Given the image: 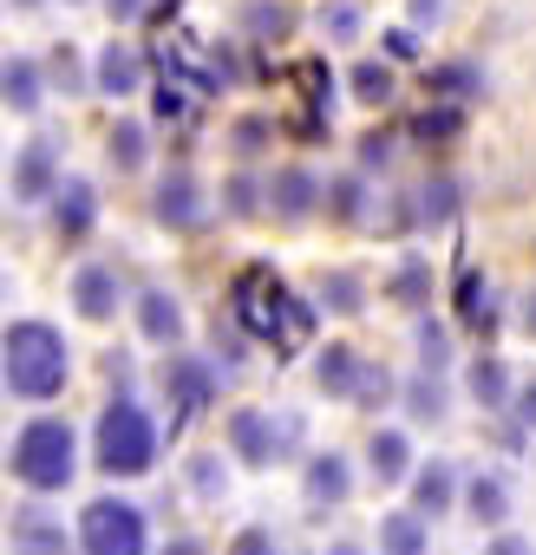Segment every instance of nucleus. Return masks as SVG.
<instances>
[{"label":"nucleus","instance_id":"f257e3e1","mask_svg":"<svg viewBox=\"0 0 536 555\" xmlns=\"http://www.w3.org/2000/svg\"><path fill=\"white\" fill-rule=\"evenodd\" d=\"M229 314H235L242 334H255L261 347H276V353H295L315 334V308L289 295V282L276 268H242L235 288H229Z\"/></svg>","mask_w":536,"mask_h":555},{"label":"nucleus","instance_id":"f03ea898","mask_svg":"<svg viewBox=\"0 0 536 555\" xmlns=\"http://www.w3.org/2000/svg\"><path fill=\"white\" fill-rule=\"evenodd\" d=\"M8 386L21 392V399H60L66 392V340H60V327H47V321H14L8 327Z\"/></svg>","mask_w":536,"mask_h":555},{"label":"nucleus","instance_id":"7ed1b4c3","mask_svg":"<svg viewBox=\"0 0 536 555\" xmlns=\"http://www.w3.org/2000/svg\"><path fill=\"white\" fill-rule=\"evenodd\" d=\"M73 470H79V444H73V425L66 418H34L14 438V477L27 490H66Z\"/></svg>","mask_w":536,"mask_h":555},{"label":"nucleus","instance_id":"20e7f679","mask_svg":"<svg viewBox=\"0 0 536 555\" xmlns=\"http://www.w3.org/2000/svg\"><path fill=\"white\" fill-rule=\"evenodd\" d=\"M157 464V425L144 418V405L118 399L99 412V470L105 477H144Z\"/></svg>","mask_w":536,"mask_h":555},{"label":"nucleus","instance_id":"39448f33","mask_svg":"<svg viewBox=\"0 0 536 555\" xmlns=\"http://www.w3.org/2000/svg\"><path fill=\"white\" fill-rule=\"evenodd\" d=\"M79 548L86 555H144V509L125 496H99L79 516Z\"/></svg>","mask_w":536,"mask_h":555},{"label":"nucleus","instance_id":"423d86ee","mask_svg":"<svg viewBox=\"0 0 536 555\" xmlns=\"http://www.w3.org/2000/svg\"><path fill=\"white\" fill-rule=\"evenodd\" d=\"M164 392H170V431H183L203 405H209V392H216V373L203 366V360H190V353H170V366H164Z\"/></svg>","mask_w":536,"mask_h":555},{"label":"nucleus","instance_id":"0eeeda50","mask_svg":"<svg viewBox=\"0 0 536 555\" xmlns=\"http://www.w3.org/2000/svg\"><path fill=\"white\" fill-rule=\"evenodd\" d=\"M151 209H157L164 229H196V222H203V190H196V177H190V170H170V177L157 183V203H151Z\"/></svg>","mask_w":536,"mask_h":555},{"label":"nucleus","instance_id":"6e6552de","mask_svg":"<svg viewBox=\"0 0 536 555\" xmlns=\"http://www.w3.org/2000/svg\"><path fill=\"white\" fill-rule=\"evenodd\" d=\"M53 190H60V177H53V138H34L21 151V164H14V196L21 203H47Z\"/></svg>","mask_w":536,"mask_h":555},{"label":"nucleus","instance_id":"1a4fd4ad","mask_svg":"<svg viewBox=\"0 0 536 555\" xmlns=\"http://www.w3.org/2000/svg\"><path fill=\"white\" fill-rule=\"evenodd\" d=\"M229 444H235L242 464H276V425H268V412L242 405V412L229 418Z\"/></svg>","mask_w":536,"mask_h":555},{"label":"nucleus","instance_id":"9d476101","mask_svg":"<svg viewBox=\"0 0 536 555\" xmlns=\"http://www.w3.org/2000/svg\"><path fill=\"white\" fill-rule=\"evenodd\" d=\"M40 99H47V86H40V66L34 60H0V105L21 112V118H34Z\"/></svg>","mask_w":536,"mask_h":555},{"label":"nucleus","instance_id":"9b49d317","mask_svg":"<svg viewBox=\"0 0 536 555\" xmlns=\"http://www.w3.org/2000/svg\"><path fill=\"white\" fill-rule=\"evenodd\" d=\"M73 301L86 321H112L118 314V274L112 268H79L73 274Z\"/></svg>","mask_w":536,"mask_h":555},{"label":"nucleus","instance_id":"f8f14e48","mask_svg":"<svg viewBox=\"0 0 536 555\" xmlns=\"http://www.w3.org/2000/svg\"><path fill=\"white\" fill-rule=\"evenodd\" d=\"M138 327H144L151 347H177L183 340V308L164 288H151V295H138Z\"/></svg>","mask_w":536,"mask_h":555},{"label":"nucleus","instance_id":"ddd939ff","mask_svg":"<svg viewBox=\"0 0 536 555\" xmlns=\"http://www.w3.org/2000/svg\"><path fill=\"white\" fill-rule=\"evenodd\" d=\"M138 79H144V60H138L131 47H118V40H112V47L99 53V92H105V99H131V92H138Z\"/></svg>","mask_w":536,"mask_h":555},{"label":"nucleus","instance_id":"4468645a","mask_svg":"<svg viewBox=\"0 0 536 555\" xmlns=\"http://www.w3.org/2000/svg\"><path fill=\"white\" fill-rule=\"evenodd\" d=\"M53 196H60V235H66V242H79V235L92 229V216H99V196H92V183H86V177H66Z\"/></svg>","mask_w":536,"mask_h":555},{"label":"nucleus","instance_id":"2eb2a0df","mask_svg":"<svg viewBox=\"0 0 536 555\" xmlns=\"http://www.w3.org/2000/svg\"><path fill=\"white\" fill-rule=\"evenodd\" d=\"M347 490H354V477H347V457H315L308 464V503H321V509H334V503H347Z\"/></svg>","mask_w":536,"mask_h":555},{"label":"nucleus","instance_id":"dca6fc26","mask_svg":"<svg viewBox=\"0 0 536 555\" xmlns=\"http://www.w3.org/2000/svg\"><path fill=\"white\" fill-rule=\"evenodd\" d=\"M268 196H276V216H289V222H302V216L315 209V196H321V183H315L308 170H282L276 183H268Z\"/></svg>","mask_w":536,"mask_h":555},{"label":"nucleus","instance_id":"f3484780","mask_svg":"<svg viewBox=\"0 0 536 555\" xmlns=\"http://www.w3.org/2000/svg\"><path fill=\"white\" fill-rule=\"evenodd\" d=\"M367 464H373V477H380V483H399V477H406V464H412V444H406L399 431H373Z\"/></svg>","mask_w":536,"mask_h":555},{"label":"nucleus","instance_id":"a211bd4d","mask_svg":"<svg viewBox=\"0 0 536 555\" xmlns=\"http://www.w3.org/2000/svg\"><path fill=\"white\" fill-rule=\"evenodd\" d=\"M380 555H425V522L412 509H393L380 522Z\"/></svg>","mask_w":536,"mask_h":555},{"label":"nucleus","instance_id":"6ab92c4d","mask_svg":"<svg viewBox=\"0 0 536 555\" xmlns=\"http://www.w3.org/2000/svg\"><path fill=\"white\" fill-rule=\"evenodd\" d=\"M471 399H477L484 412H497V405L510 399V373H503V360H490V353L471 360Z\"/></svg>","mask_w":536,"mask_h":555},{"label":"nucleus","instance_id":"aec40b11","mask_svg":"<svg viewBox=\"0 0 536 555\" xmlns=\"http://www.w3.org/2000/svg\"><path fill=\"white\" fill-rule=\"evenodd\" d=\"M412 503H419L412 516H445V509H451V470H445V464H425V470L412 477Z\"/></svg>","mask_w":536,"mask_h":555},{"label":"nucleus","instance_id":"412c9836","mask_svg":"<svg viewBox=\"0 0 536 555\" xmlns=\"http://www.w3.org/2000/svg\"><path fill=\"white\" fill-rule=\"evenodd\" d=\"M425 92H432V99H471V92H484V73L464 66V60H458V66H432V73H425Z\"/></svg>","mask_w":536,"mask_h":555},{"label":"nucleus","instance_id":"4be33fe9","mask_svg":"<svg viewBox=\"0 0 536 555\" xmlns=\"http://www.w3.org/2000/svg\"><path fill=\"white\" fill-rule=\"evenodd\" d=\"M412 138H419V144H451V138H464V112H458V105H425V112L412 118Z\"/></svg>","mask_w":536,"mask_h":555},{"label":"nucleus","instance_id":"5701e85b","mask_svg":"<svg viewBox=\"0 0 536 555\" xmlns=\"http://www.w3.org/2000/svg\"><path fill=\"white\" fill-rule=\"evenodd\" d=\"M105 151H112V164H118V170H144V157H151V144H144V125H138V118L112 125Z\"/></svg>","mask_w":536,"mask_h":555},{"label":"nucleus","instance_id":"b1692460","mask_svg":"<svg viewBox=\"0 0 536 555\" xmlns=\"http://www.w3.org/2000/svg\"><path fill=\"white\" fill-rule=\"evenodd\" d=\"M315 379H321L328 392H354V379H360V353H354V347H328V353L315 360Z\"/></svg>","mask_w":536,"mask_h":555},{"label":"nucleus","instance_id":"393cba45","mask_svg":"<svg viewBox=\"0 0 536 555\" xmlns=\"http://www.w3.org/2000/svg\"><path fill=\"white\" fill-rule=\"evenodd\" d=\"M471 516L477 522H503L510 516V490L497 477H471Z\"/></svg>","mask_w":536,"mask_h":555},{"label":"nucleus","instance_id":"a878e982","mask_svg":"<svg viewBox=\"0 0 536 555\" xmlns=\"http://www.w3.org/2000/svg\"><path fill=\"white\" fill-rule=\"evenodd\" d=\"M354 99H360V105H386V99H393V73H386L380 60H360V66H354Z\"/></svg>","mask_w":536,"mask_h":555},{"label":"nucleus","instance_id":"bb28decb","mask_svg":"<svg viewBox=\"0 0 536 555\" xmlns=\"http://www.w3.org/2000/svg\"><path fill=\"white\" fill-rule=\"evenodd\" d=\"M242 27H248V34H261V40H276V34H289V27H295V14H289V8H268V0H255V8L242 14Z\"/></svg>","mask_w":536,"mask_h":555},{"label":"nucleus","instance_id":"cd10ccee","mask_svg":"<svg viewBox=\"0 0 536 555\" xmlns=\"http://www.w3.org/2000/svg\"><path fill=\"white\" fill-rule=\"evenodd\" d=\"M458 314H464L471 327H490V295H484L477 274H464V282H458Z\"/></svg>","mask_w":536,"mask_h":555},{"label":"nucleus","instance_id":"c85d7f7f","mask_svg":"<svg viewBox=\"0 0 536 555\" xmlns=\"http://www.w3.org/2000/svg\"><path fill=\"white\" fill-rule=\"evenodd\" d=\"M419 360H425V373H438V366L451 360V340H445V327H438V321H425V327H419Z\"/></svg>","mask_w":536,"mask_h":555},{"label":"nucleus","instance_id":"c756f323","mask_svg":"<svg viewBox=\"0 0 536 555\" xmlns=\"http://www.w3.org/2000/svg\"><path fill=\"white\" fill-rule=\"evenodd\" d=\"M321 295H328V308H341V314H360V282H354V274H328V282H321Z\"/></svg>","mask_w":536,"mask_h":555},{"label":"nucleus","instance_id":"7c9ffc66","mask_svg":"<svg viewBox=\"0 0 536 555\" xmlns=\"http://www.w3.org/2000/svg\"><path fill=\"white\" fill-rule=\"evenodd\" d=\"M321 27H328L334 40H354V34H360V8H354V0H334V8H321Z\"/></svg>","mask_w":536,"mask_h":555},{"label":"nucleus","instance_id":"2f4dec72","mask_svg":"<svg viewBox=\"0 0 536 555\" xmlns=\"http://www.w3.org/2000/svg\"><path fill=\"white\" fill-rule=\"evenodd\" d=\"M386 392H393V373H386V366H367V360H360V379H354V399H360V405H373V399H386Z\"/></svg>","mask_w":536,"mask_h":555},{"label":"nucleus","instance_id":"473e14b6","mask_svg":"<svg viewBox=\"0 0 536 555\" xmlns=\"http://www.w3.org/2000/svg\"><path fill=\"white\" fill-rule=\"evenodd\" d=\"M268 138H276V125H268V118H242V125H235V151H242V157H255Z\"/></svg>","mask_w":536,"mask_h":555},{"label":"nucleus","instance_id":"72a5a7b5","mask_svg":"<svg viewBox=\"0 0 536 555\" xmlns=\"http://www.w3.org/2000/svg\"><path fill=\"white\" fill-rule=\"evenodd\" d=\"M406 399H412V418H438V412H445V392H438V379H419Z\"/></svg>","mask_w":536,"mask_h":555},{"label":"nucleus","instance_id":"f704fd0d","mask_svg":"<svg viewBox=\"0 0 536 555\" xmlns=\"http://www.w3.org/2000/svg\"><path fill=\"white\" fill-rule=\"evenodd\" d=\"M451 196H458V190H451V183H432V190H425V203H419V216H425V222H445V216H451V209H458V203H451Z\"/></svg>","mask_w":536,"mask_h":555},{"label":"nucleus","instance_id":"c9c22d12","mask_svg":"<svg viewBox=\"0 0 536 555\" xmlns=\"http://www.w3.org/2000/svg\"><path fill=\"white\" fill-rule=\"evenodd\" d=\"M229 555H282V548H276V535H268V529H242L229 542Z\"/></svg>","mask_w":536,"mask_h":555},{"label":"nucleus","instance_id":"e433bc0d","mask_svg":"<svg viewBox=\"0 0 536 555\" xmlns=\"http://www.w3.org/2000/svg\"><path fill=\"white\" fill-rule=\"evenodd\" d=\"M183 112H190V92H183L177 79H164V86H157V118H183Z\"/></svg>","mask_w":536,"mask_h":555},{"label":"nucleus","instance_id":"4c0bfd02","mask_svg":"<svg viewBox=\"0 0 536 555\" xmlns=\"http://www.w3.org/2000/svg\"><path fill=\"white\" fill-rule=\"evenodd\" d=\"M53 79H60L66 92H79V53H73V47H60V53H53Z\"/></svg>","mask_w":536,"mask_h":555},{"label":"nucleus","instance_id":"58836bf2","mask_svg":"<svg viewBox=\"0 0 536 555\" xmlns=\"http://www.w3.org/2000/svg\"><path fill=\"white\" fill-rule=\"evenodd\" d=\"M334 216H341V222H354V216H360V183H354V177H347V183H334Z\"/></svg>","mask_w":536,"mask_h":555},{"label":"nucleus","instance_id":"ea45409f","mask_svg":"<svg viewBox=\"0 0 536 555\" xmlns=\"http://www.w3.org/2000/svg\"><path fill=\"white\" fill-rule=\"evenodd\" d=\"M386 53H393V60H419V34H412V27H393V34H386Z\"/></svg>","mask_w":536,"mask_h":555},{"label":"nucleus","instance_id":"a19ab883","mask_svg":"<svg viewBox=\"0 0 536 555\" xmlns=\"http://www.w3.org/2000/svg\"><path fill=\"white\" fill-rule=\"evenodd\" d=\"M393 295H399V301H419V295H425V268H406L399 282H393Z\"/></svg>","mask_w":536,"mask_h":555},{"label":"nucleus","instance_id":"79ce46f5","mask_svg":"<svg viewBox=\"0 0 536 555\" xmlns=\"http://www.w3.org/2000/svg\"><path fill=\"white\" fill-rule=\"evenodd\" d=\"M386 157H393V144H386L380 131H373V138H360V164H386Z\"/></svg>","mask_w":536,"mask_h":555},{"label":"nucleus","instance_id":"37998d69","mask_svg":"<svg viewBox=\"0 0 536 555\" xmlns=\"http://www.w3.org/2000/svg\"><path fill=\"white\" fill-rule=\"evenodd\" d=\"M229 209L248 216V209H255V183H229Z\"/></svg>","mask_w":536,"mask_h":555},{"label":"nucleus","instance_id":"c03bdc74","mask_svg":"<svg viewBox=\"0 0 536 555\" xmlns=\"http://www.w3.org/2000/svg\"><path fill=\"white\" fill-rule=\"evenodd\" d=\"M484 555H536V548H529V542H523V535H497V542H490V548H484Z\"/></svg>","mask_w":536,"mask_h":555},{"label":"nucleus","instance_id":"a18cd8bd","mask_svg":"<svg viewBox=\"0 0 536 555\" xmlns=\"http://www.w3.org/2000/svg\"><path fill=\"white\" fill-rule=\"evenodd\" d=\"M516 418H523V425H536V379L516 392Z\"/></svg>","mask_w":536,"mask_h":555},{"label":"nucleus","instance_id":"49530a36","mask_svg":"<svg viewBox=\"0 0 536 555\" xmlns=\"http://www.w3.org/2000/svg\"><path fill=\"white\" fill-rule=\"evenodd\" d=\"M105 8H112V21H138V14H144V0H105Z\"/></svg>","mask_w":536,"mask_h":555},{"label":"nucleus","instance_id":"de8ad7c7","mask_svg":"<svg viewBox=\"0 0 536 555\" xmlns=\"http://www.w3.org/2000/svg\"><path fill=\"white\" fill-rule=\"evenodd\" d=\"M445 14V0H412V21H438Z\"/></svg>","mask_w":536,"mask_h":555},{"label":"nucleus","instance_id":"09e8293b","mask_svg":"<svg viewBox=\"0 0 536 555\" xmlns=\"http://www.w3.org/2000/svg\"><path fill=\"white\" fill-rule=\"evenodd\" d=\"M328 555H367V548H360V542H334Z\"/></svg>","mask_w":536,"mask_h":555},{"label":"nucleus","instance_id":"8fccbe9b","mask_svg":"<svg viewBox=\"0 0 536 555\" xmlns=\"http://www.w3.org/2000/svg\"><path fill=\"white\" fill-rule=\"evenodd\" d=\"M164 555H203V548H196V542H170Z\"/></svg>","mask_w":536,"mask_h":555},{"label":"nucleus","instance_id":"3c124183","mask_svg":"<svg viewBox=\"0 0 536 555\" xmlns=\"http://www.w3.org/2000/svg\"><path fill=\"white\" fill-rule=\"evenodd\" d=\"M14 8H40V0H14Z\"/></svg>","mask_w":536,"mask_h":555}]
</instances>
